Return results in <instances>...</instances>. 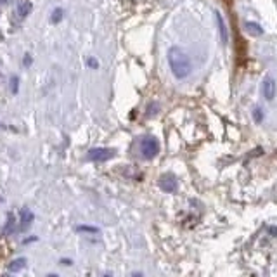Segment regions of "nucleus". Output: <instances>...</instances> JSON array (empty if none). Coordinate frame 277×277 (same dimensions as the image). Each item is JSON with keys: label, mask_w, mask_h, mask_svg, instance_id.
<instances>
[{"label": "nucleus", "mask_w": 277, "mask_h": 277, "mask_svg": "<svg viewBox=\"0 0 277 277\" xmlns=\"http://www.w3.org/2000/svg\"><path fill=\"white\" fill-rule=\"evenodd\" d=\"M168 64H170V69L173 73L175 78H179V80H184L187 76L191 75V59L182 49L179 47H171L168 50Z\"/></svg>", "instance_id": "nucleus-1"}, {"label": "nucleus", "mask_w": 277, "mask_h": 277, "mask_svg": "<svg viewBox=\"0 0 277 277\" xmlns=\"http://www.w3.org/2000/svg\"><path fill=\"white\" fill-rule=\"evenodd\" d=\"M141 152L146 160H152L160 152V142L152 135H144L141 139Z\"/></svg>", "instance_id": "nucleus-2"}, {"label": "nucleus", "mask_w": 277, "mask_h": 277, "mask_svg": "<svg viewBox=\"0 0 277 277\" xmlns=\"http://www.w3.org/2000/svg\"><path fill=\"white\" fill-rule=\"evenodd\" d=\"M113 156H114L113 149H109V148H94V149H90V151L87 152V160L101 163V161L111 160Z\"/></svg>", "instance_id": "nucleus-3"}, {"label": "nucleus", "mask_w": 277, "mask_h": 277, "mask_svg": "<svg viewBox=\"0 0 277 277\" xmlns=\"http://www.w3.org/2000/svg\"><path fill=\"white\" fill-rule=\"evenodd\" d=\"M31 9H33V4H31L30 0H21V2H18V5H16V9H14L16 21H23L24 18H28Z\"/></svg>", "instance_id": "nucleus-4"}, {"label": "nucleus", "mask_w": 277, "mask_h": 277, "mask_svg": "<svg viewBox=\"0 0 277 277\" xmlns=\"http://www.w3.org/2000/svg\"><path fill=\"white\" fill-rule=\"evenodd\" d=\"M160 187L165 192H175L177 191V179H175V175L165 173L160 179Z\"/></svg>", "instance_id": "nucleus-5"}, {"label": "nucleus", "mask_w": 277, "mask_h": 277, "mask_svg": "<svg viewBox=\"0 0 277 277\" xmlns=\"http://www.w3.org/2000/svg\"><path fill=\"white\" fill-rule=\"evenodd\" d=\"M262 92H263V97L267 101H272L276 97V92H277V87H276V82L274 78H265L262 84Z\"/></svg>", "instance_id": "nucleus-6"}, {"label": "nucleus", "mask_w": 277, "mask_h": 277, "mask_svg": "<svg viewBox=\"0 0 277 277\" xmlns=\"http://www.w3.org/2000/svg\"><path fill=\"white\" fill-rule=\"evenodd\" d=\"M31 222H33V213L28 208H23L21 210V231H26L31 225Z\"/></svg>", "instance_id": "nucleus-7"}, {"label": "nucleus", "mask_w": 277, "mask_h": 277, "mask_svg": "<svg viewBox=\"0 0 277 277\" xmlns=\"http://www.w3.org/2000/svg\"><path fill=\"white\" fill-rule=\"evenodd\" d=\"M216 21H218V30H220V35H222V40L224 42H227V38H229V33H227V28H225V23H224V19H222V16L216 12Z\"/></svg>", "instance_id": "nucleus-8"}, {"label": "nucleus", "mask_w": 277, "mask_h": 277, "mask_svg": "<svg viewBox=\"0 0 277 277\" xmlns=\"http://www.w3.org/2000/svg\"><path fill=\"white\" fill-rule=\"evenodd\" d=\"M24 265H26V260H24V258H16L14 262L9 265V270H11V272H18V270L24 269Z\"/></svg>", "instance_id": "nucleus-9"}, {"label": "nucleus", "mask_w": 277, "mask_h": 277, "mask_svg": "<svg viewBox=\"0 0 277 277\" xmlns=\"http://www.w3.org/2000/svg\"><path fill=\"white\" fill-rule=\"evenodd\" d=\"M246 30L250 31V33H253L255 37H260V35H263V28L258 26L256 23H246Z\"/></svg>", "instance_id": "nucleus-10"}, {"label": "nucleus", "mask_w": 277, "mask_h": 277, "mask_svg": "<svg viewBox=\"0 0 277 277\" xmlns=\"http://www.w3.org/2000/svg\"><path fill=\"white\" fill-rule=\"evenodd\" d=\"M64 18V11L63 9H54V12H52V16H50V21H52L54 24H57V23H61V19Z\"/></svg>", "instance_id": "nucleus-11"}, {"label": "nucleus", "mask_w": 277, "mask_h": 277, "mask_svg": "<svg viewBox=\"0 0 277 277\" xmlns=\"http://www.w3.org/2000/svg\"><path fill=\"white\" fill-rule=\"evenodd\" d=\"M78 231H80V232H90V234H97L99 229L97 227H88V225H80V227H78Z\"/></svg>", "instance_id": "nucleus-12"}, {"label": "nucleus", "mask_w": 277, "mask_h": 277, "mask_svg": "<svg viewBox=\"0 0 277 277\" xmlns=\"http://www.w3.org/2000/svg\"><path fill=\"white\" fill-rule=\"evenodd\" d=\"M12 232V231H14V215H12V213H11V215H9V220H7V225H5V232Z\"/></svg>", "instance_id": "nucleus-13"}, {"label": "nucleus", "mask_w": 277, "mask_h": 277, "mask_svg": "<svg viewBox=\"0 0 277 277\" xmlns=\"http://www.w3.org/2000/svg\"><path fill=\"white\" fill-rule=\"evenodd\" d=\"M255 120H256V122H262L263 120V114H262V111L258 109V107H256V109H255Z\"/></svg>", "instance_id": "nucleus-14"}, {"label": "nucleus", "mask_w": 277, "mask_h": 277, "mask_svg": "<svg viewBox=\"0 0 277 277\" xmlns=\"http://www.w3.org/2000/svg\"><path fill=\"white\" fill-rule=\"evenodd\" d=\"M12 92H14V94L18 92V78H16V76L12 78Z\"/></svg>", "instance_id": "nucleus-15"}, {"label": "nucleus", "mask_w": 277, "mask_h": 277, "mask_svg": "<svg viewBox=\"0 0 277 277\" xmlns=\"http://www.w3.org/2000/svg\"><path fill=\"white\" fill-rule=\"evenodd\" d=\"M88 66H90V68H97V59H88Z\"/></svg>", "instance_id": "nucleus-16"}, {"label": "nucleus", "mask_w": 277, "mask_h": 277, "mask_svg": "<svg viewBox=\"0 0 277 277\" xmlns=\"http://www.w3.org/2000/svg\"><path fill=\"white\" fill-rule=\"evenodd\" d=\"M5 2H9V0H0V4H5Z\"/></svg>", "instance_id": "nucleus-17"}]
</instances>
